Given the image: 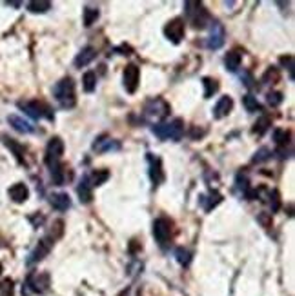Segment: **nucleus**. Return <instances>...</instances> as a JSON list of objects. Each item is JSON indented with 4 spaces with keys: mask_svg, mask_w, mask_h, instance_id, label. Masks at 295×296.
Returning a JSON list of instances; mask_svg holds the SVG:
<instances>
[{
    "mask_svg": "<svg viewBox=\"0 0 295 296\" xmlns=\"http://www.w3.org/2000/svg\"><path fill=\"white\" fill-rule=\"evenodd\" d=\"M49 205H51L53 209H57L62 213V211H67L71 207V198H69L66 193H53L51 196H49Z\"/></svg>",
    "mask_w": 295,
    "mask_h": 296,
    "instance_id": "nucleus-19",
    "label": "nucleus"
},
{
    "mask_svg": "<svg viewBox=\"0 0 295 296\" xmlns=\"http://www.w3.org/2000/svg\"><path fill=\"white\" fill-rule=\"evenodd\" d=\"M108 178H109V171H106V169H97V171H93L91 174H88V180H89V184H91V187L102 185Z\"/></svg>",
    "mask_w": 295,
    "mask_h": 296,
    "instance_id": "nucleus-25",
    "label": "nucleus"
},
{
    "mask_svg": "<svg viewBox=\"0 0 295 296\" xmlns=\"http://www.w3.org/2000/svg\"><path fill=\"white\" fill-rule=\"evenodd\" d=\"M148 165H150V178L153 185H159L164 182V169H162V160L153 153H148Z\"/></svg>",
    "mask_w": 295,
    "mask_h": 296,
    "instance_id": "nucleus-12",
    "label": "nucleus"
},
{
    "mask_svg": "<svg viewBox=\"0 0 295 296\" xmlns=\"http://www.w3.org/2000/svg\"><path fill=\"white\" fill-rule=\"evenodd\" d=\"M184 9H186L188 20H190V24H193L195 29H204L208 24H212L210 13H208L202 2H186Z\"/></svg>",
    "mask_w": 295,
    "mask_h": 296,
    "instance_id": "nucleus-4",
    "label": "nucleus"
},
{
    "mask_svg": "<svg viewBox=\"0 0 295 296\" xmlns=\"http://www.w3.org/2000/svg\"><path fill=\"white\" fill-rule=\"evenodd\" d=\"M27 9L31 13H46V11L51 9V2H46V0H33V2H27Z\"/></svg>",
    "mask_w": 295,
    "mask_h": 296,
    "instance_id": "nucleus-29",
    "label": "nucleus"
},
{
    "mask_svg": "<svg viewBox=\"0 0 295 296\" xmlns=\"http://www.w3.org/2000/svg\"><path fill=\"white\" fill-rule=\"evenodd\" d=\"M252 82H254V80H252V77H250L248 73H244V86H246V87H254V84H252Z\"/></svg>",
    "mask_w": 295,
    "mask_h": 296,
    "instance_id": "nucleus-45",
    "label": "nucleus"
},
{
    "mask_svg": "<svg viewBox=\"0 0 295 296\" xmlns=\"http://www.w3.org/2000/svg\"><path fill=\"white\" fill-rule=\"evenodd\" d=\"M139 82H140V69L135 64H130V66H126L124 69V89L130 95H133L137 91V87H139Z\"/></svg>",
    "mask_w": 295,
    "mask_h": 296,
    "instance_id": "nucleus-13",
    "label": "nucleus"
},
{
    "mask_svg": "<svg viewBox=\"0 0 295 296\" xmlns=\"http://www.w3.org/2000/svg\"><path fill=\"white\" fill-rule=\"evenodd\" d=\"M241 60H243V55H241V51L233 49V51H230L228 55L224 56V66H226V69H228V71L235 73L239 69V66H241Z\"/></svg>",
    "mask_w": 295,
    "mask_h": 296,
    "instance_id": "nucleus-24",
    "label": "nucleus"
},
{
    "mask_svg": "<svg viewBox=\"0 0 295 296\" xmlns=\"http://www.w3.org/2000/svg\"><path fill=\"white\" fill-rule=\"evenodd\" d=\"M91 184H89V180H88V174L84 176L82 180H80V184H78V187H77V194H78V198H80V202L82 204H89L91 200H93V193H91Z\"/></svg>",
    "mask_w": 295,
    "mask_h": 296,
    "instance_id": "nucleus-21",
    "label": "nucleus"
},
{
    "mask_svg": "<svg viewBox=\"0 0 295 296\" xmlns=\"http://www.w3.org/2000/svg\"><path fill=\"white\" fill-rule=\"evenodd\" d=\"M270 126H272V120H270V117H266V115H263V117L255 122V126H254V129H252V133L254 135H264L266 131L270 129Z\"/></svg>",
    "mask_w": 295,
    "mask_h": 296,
    "instance_id": "nucleus-30",
    "label": "nucleus"
},
{
    "mask_svg": "<svg viewBox=\"0 0 295 296\" xmlns=\"http://www.w3.org/2000/svg\"><path fill=\"white\" fill-rule=\"evenodd\" d=\"M7 122H9V126L15 131H18V133H24V135H29V133H35V128H33L31 124L27 122V120H24V118H20L18 115H9L7 117Z\"/></svg>",
    "mask_w": 295,
    "mask_h": 296,
    "instance_id": "nucleus-17",
    "label": "nucleus"
},
{
    "mask_svg": "<svg viewBox=\"0 0 295 296\" xmlns=\"http://www.w3.org/2000/svg\"><path fill=\"white\" fill-rule=\"evenodd\" d=\"M272 151H270L268 148H261L259 151H257V153H255V156L254 158H252V162L254 163H261V162H266V160H270L272 158Z\"/></svg>",
    "mask_w": 295,
    "mask_h": 296,
    "instance_id": "nucleus-36",
    "label": "nucleus"
},
{
    "mask_svg": "<svg viewBox=\"0 0 295 296\" xmlns=\"http://www.w3.org/2000/svg\"><path fill=\"white\" fill-rule=\"evenodd\" d=\"M95 56H97L95 47H91V46L82 47L80 53L75 56V62H73V64H75V67H86L88 64H91V62L95 60Z\"/></svg>",
    "mask_w": 295,
    "mask_h": 296,
    "instance_id": "nucleus-18",
    "label": "nucleus"
},
{
    "mask_svg": "<svg viewBox=\"0 0 295 296\" xmlns=\"http://www.w3.org/2000/svg\"><path fill=\"white\" fill-rule=\"evenodd\" d=\"M224 40H226L224 26L219 20H212L210 36H208V47H210V49H221V47L224 46Z\"/></svg>",
    "mask_w": 295,
    "mask_h": 296,
    "instance_id": "nucleus-11",
    "label": "nucleus"
},
{
    "mask_svg": "<svg viewBox=\"0 0 295 296\" xmlns=\"http://www.w3.org/2000/svg\"><path fill=\"white\" fill-rule=\"evenodd\" d=\"M0 296H13V280L5 278V280L0 284Z\"/></svg>",
    "mask_w": 295,
    "mask_h": 296,
    "instance_id": "nucleus-38",
    "label": "nucleus"
},
{
    "mask_svg": "<svg viewBox=\"0 0 295 296\" xmlns=\"http://www.w3.org/2000/svg\"><path fill=\"white\" fill-rule=\"evenodd\" d=\"M184 31H186V24L182 18H173L164 26V35L171 44H179L184 38Z\"/></svg>",
    "mask_w": 295,
    "mask_h": 296,
    "instance_id": "nucleus-8",
    "label": "nucleus"
},
{
    "mask_svg": "<svg viewBox=\"0 0 295 296\" xmlns=\"http://www.w3.org/2000/svg\"><path fill=\"white\" fill-rule=\"evenodd\" d=\"M53 97L62 109H73L77 104V95H75V82L69 77L58 80L53 86Z\"/></svg>",
    "mask_w": 295,
    "mask_h": 296,
    "instance_id": "nucleus-1",
    "label": "nucleus"
},
{
    "mask_svg": "<svg viewBox=\"0 0 295 296\" xmlns=\"http://www.w3.org/2000/svg\"><path fill=\"white\" fill-rule=\"evenodd\" d=\"M257 220L263 224V227H270V225H272V215H270V213H261V215L257 216Z\"/></svg>",
    "mask_w": 295,
    "mask_h": 296,
    "instance_id": "nucleus-40",
    "label": "nucleus"
},
{
    "mask_svg": "<svg viewBox=\"0 0 295 296\" xmlns=\"http://www.w3.org/2000/svg\"><path fill=\"white\" fill-rule=\"evenodd\" d=\"M151 133L159 137L161 140H173V142H179L184 135V122L181 118H175L171 122H161L155 124L151 128Z\"/></svg>",
    "mask_w": 295,
    "mask_h": 296,
    "instance_id": "nucleus-3",
    "label": "nucleus"
},
{
    "mask_svg": "<svg viewBox=\"0 0 295 296\" xmlns=\"http://www.w3.org/2000/svg\"><path fill=\"white\" fill-rule=\"evenodd\" d=\"M281 64H283V66H288V71L294 73V58H292L290 55L283 56V58H281Z\"/></svg>",
    "mask_w": 295,
    "mask_h": 296,
    "instance_id": "nucleus-41",
    "label": "nucleus"
},
{
    "mask_svg": "<svg viewBox=\"0 0 295 296\" xmlns=\"http://www.w3.org/2000/svg\"><path fill=\"white\" fill-rule=\"evenodd\" d=\"M171 220L164 218H157L153 222V236H155V242L161 245L162 249H168V245L171 244Z\"/></svg>",
    "mask_w": 295,
    "mask_h": 296,
    "instance_id": "nucleus-6",
    "label": "nucleus"
},
{
    "mask_svg": "<svg viewBox=\"0 0 295 296\" xmlns=\"http://www.w3.org/2000/svg\"><path fill=\"white\" fill-rule=\"evenodd\" d=\"M4 144L7 146V148L13 151V154L16 156V160L20 163H26V149H24V146H20L18 142H15L13 138L9 137H4Z\"/></svg>",
    "mask_w": 295,
    "mask_h": 296,
    "instance_id": "nucleus-23",
    "label": "nucleus"
},
{
    "mask_svg": "<svg viewBox=\"0 0 295 296\" xmlns=\"http://www.w3.org/2000/svg\"><path fill=\"white\" fill-rule=\"evenodd\" d=\"M233 109V100L232 97H221V100H219L217 104H215V108H213V118H217V120H221V118L228 117L230 113H232Z\"/></svg>",
    "mask_w": 295,
    "mask_h": 296,
    "instance_id": "nucleus-15",
    "label": "nucleus"
},
{
    "mask_svg": "<svg viewBox=\"0 0 295 296\" xmlns=\"http://www.w3.org/2000/svg\"><path fill=\"white\" fill-rule=\"evenodd\" d=\"M243 104H244V108H246V111H250V113H257L263 109L254 95H246V97L243 98Z\"/></svg>",
    "mask_w": 295,
    "mask_h": 296,
    "instance_id": "nucleus-34",
    "label": "nucleus"
},
{
    "mask_svg": "<svg viewBox=\"0 0 295 296\" xmlns=\"http://www.w3.org/2000/svg\"><path fill=\"white\" fill-rule=\"evenodd\" d=\"M64 154V142L58 137L51 138L46 146V154H44V162L47 167H53L55 163H60V158Z\"/></svg>",
    "mask_w": 295,
    "mask_h": 296,
    "instance_id": "nucleus-7",
    "label": "nucleus"
},
{
    "mask_svg": "<svg viewBox=\"0 0 295 296\" xmlns=\"http://www.w3.org/2000/svg\"><path fill=\"white\" fill-rule=\"evenodd\" d=\"M51 247H53V238H49V236L42 238V240L36 244L35 249L29 253V256H27V266H35V264L44 260V258L49 255Z\"/></svg>",
    "mask_w": 295,
    "mask_h": 296,
    "instance_id": "nucleus-10",
    "label": "nucleus"
},
{
    "mask_svg": "<svg viewBox=\"0 0 295 296\" xmlns=\"http://www.w3.org/2000/svg\"><path fill=\"white\" fill-rule=\"evenodd\" d=\"M235 191H237L239 194H243V196H246L250 191V182L248 178H246V174L239 173L237 178H235Z\"/></svg>",
    "mask_w": 295,
    "mask_h": 296,
    "instance_id": "nucleus-31",
    "label": "nucleus"
},
{
    "mask_svg": "<svg viewBox=\"0 0 295 296\" xmlns=\"http://www.w3.org/2000/svg\"><path fill=\"white\" fill-rule=\"evenodd\" d=\"M98 15H100V11L97 9V7H91V5H88V7H84V26L86 27H91L97 22Z\"/></svg>",
    "mask_w": 295,
    "mask_h": 296,
    "instance_id": "nucleus-28",
    "label": "nucleus"
},
{
    "mask_svg": "<svg viewBox=\"0 0 295 296\" xmlns=\"http://www.w3.org/2000/svg\"><path fill=\"white\" fill-rule=\"evenodd\" d=\"M281 80V73L277 67H268L266 73L263 75V82L264 84H277Z\"/></svg>",
    "mask_w": 295,
    "mask_h": 296,
    "instance_id": "nucleus-33",
    "label": "nucleus"
},
{
    "mask_svg": "<svg viewBox=\"0 0 295 296\" xmlns=\"http://www.w3.org/2000/svg\"><path fill=\"white\" fill-rule=\"evenodd\" d=\"M0 273H2V264H0Z\"/></svg>",
    "mask_w": 295,
    "mask_h": 296,
    "instance_id": "nucleus-46",
    "label": "nucleus"
},
{
    "mask_svg": "<svg viewBox=\"0 0 295 296\" xmlns=\"http://www.w3.org/2000/svg\"><path fill=\"white\" fill-rule=\"evenodd\" d=\"M221 202H223V194L219 193V191H212L210 194H202L201 196V204H202V207H204L206 213H210V211L215 209Z\"/></svg>",
    "mask_w": 295,
    "mask_h": 296,
    "instance_id": "nucleus-20",
    "label": "nucleus"
},
{
    "mask_svg": "<svg viewBox=\"0 0 295 296\" xmlns=\"http://www.w3.org/2000/svg\"><path fill=\"white\" fill-rule=\"evenodd\" d=\"M27 289L36 295H44V293L49 289L51 286V280H49V275L47 273H33L26 282Z\"/></svg>",
    "mask_w": 295,
    "mask_h": 296,
    "instance_id": "nucleus-9",
    "label": "nucleus"
},
{
    "mask_svg": "<svg viewBox=\"0 0 295 296\" xmlns=\"http://www.w3.org/2000/svg\"><path fill=\"white\" fill-rule=\"evenodd\" d=\"M202 135H204V129H199L197 126H193L192 131H190V137H192L193 140H199V138H201Z\"/></svg>",
    "mask_w": 295,
    "mask_h": 296,
    "instance_id": "nucleus-42",
    "label": "nucleus"
},
{
    "mask_svg": "<svg viewBox=\"0 0 295 296\" xmlns=\"http://www.w3.org/2000/svg\"><path fill=\"white\" fill-rule=\"evenodd\" d=\"M266 100H268V104L272 106V108H277V106H281V104H283L285 97H283V93L274 91V93H270L268 97H266Z\"/></svg>",
    "mask_w": 295,
    "mask_h": 296,
    "instance_id": "nucleus-37",
    "label": "nucleus"
},
{
    "mask_svg": "<svg viewBox=\"0 0 295 296\" xmlns=\"http://www.w3.org/2000/svg\"><path fill=\"white\" fill-rule=\"evenodd\" d=\"M290 131L286 129H275L274 131V140L279 148H286V144H290Z\"/></svg>",
    "mask_w": 295,
    "mask_h": 296,
    "instance_id": "nucleus-32",
    "label": "nucleus"
},
{
    "mask_svg": "<svg viewBox=\"0 0 295 296\" xmlns=\"http://www.w3.org/2000/svg\"><path fill=\"white\" fill-rule=\"evenodd\" d=\"M122 296H140V293H139V289H137V287H130L128 291L122 293Z\"/></svg>",
    "mask_w": 295,
    "mask_h": 296,
    "instance_id": "nucleus-44",
    "label": "nucleus"
},
{
    "mask_svg": "<svg viewBox=\"0 0 295 296\" xmlns=\"http://www.w3.org/2000/svg\"><path fill=\"white\" fill-rule=\"evenodd\" d=\"M18 108L26 113L27 117H31L33 120H42V118H47V120H53L55 115H53L51 108L44 102H36V100H27V102H18Z\"/></svg>",
    "mask_w": 295,
    "mask_h": 296,
    "instance_id": "nucleus-5",
    "label": "nucleus"
},
{
    "mask_svg": "<svg viewBox=\"0 0 295 296\" xmlns=\"http://www.w3.org/2000/svg\"><path fill=\"white\" fill-rule=\"evenodd\" d=\"M82 87L86 93H93L97 89V75L93 71H88L84 73L82 77Z\"/></svg>",
    "mask_w": 295,
    "mask_h": 296,
    "instance_id": "nucleus-27",
    "label": "nucleus"
},
{
    "mask_svg": "<svg viewBox=\"0 0 295 296\" xmlns=\"http://www.w3.org/2000/svg\"><path fill=\"white\" fill-rule=\"evenodd\" d=\"M268 198H270V205H272V213H275V211H279V207H281L279 193H277V191H270V193H268Z\"/></svg>",
    "mask_w": 295,
    "mask_h": 296,
    "instance_id": "nucleus-39",
    "label": "nucleus"
},
{
    "mask_svg": "<svg viewBox=\"0 0 295 296\" xmlns=\"http://www.w3.org/2000/svg\"><path fill=\"white\" fill-rule=\"evenodd\" d=\"M142 115H144L146 122L159 124V122H162L168 115H170V104L166 102L164 98H161V97L151 98V100H148V102L144 104Z\"/></svg>",
    "mask_w": 295,
    "mask_h": 296,
    "instance_id": "nucleus-2",
    "label": "nucleus"
},
{
    "mask_svg": "<svg viewBox=\"0 0 295 296\" xmlns=\"http://www.w3.org/2000/svg\"><path fill=\"white\" fill-rule=\"evenodd\" d=\"M7 194H9V198L15 202V204H24L27 198H29V189H27L26 184H15L11 185L9 191H7Z\"/></svg>",
    "mask_w": 295,
    "mask_h": 296,
    "instance_id": "nucleus-16",
    "label": "nucleus"
},
{
    "mask_svg": "<svg viewBox=\"0 0 295 296\" xmlns=\"http://www.w3.org/2000/svg\"><path fill=\"white\" fill-rule=\"evenodd\" d=\"M175 258L181 266H190V262H192V251L184 249V247H179V249L175 251Z\"/></svg>",
    "mask_w": 295,
    "mask_h": 296,
    "instance_id": "nucleus-35",
    "label": "nucleus"
},
{
    "mask_svg": "<svg viewBox=\"0 0 295 296\" xmlns=\"http://www.w3.org/2000/svg\"><path fill=\"white\" fill-rule=\"evenodd\" d=\"M202 86H204V98H212L219 91V82L215 78L204 77L202 78Z\"/></svg>",
    "mask_w": 295,
    "mask_h": 296,
    "instance_id": "nucleus-26",
    "label": "nucleus"
},
{
    "mask_svg": "<svg viewBox=\"0 0 295 296\" xmlns=\"http://www.w3.org/2000/svg\"><path fill=\"white\" fill-rule=\"evenodd\" d=\"M51 171V180L55 185H64L67 180V171H66V165L64 163H55L53 167H49Z\"/></svg>",
    "mask_w": 295,
    "mask_h": 296,
    "instance_id": "nucleus-22",
    "label": "nucleus"
},
{
    "mask_svg": "<svg viewBox=\"0 0 295 296\" xmlns=\"http://www.w3.org/2000/svg\"><path fill=\"white\" fill-rule=\"evenodd\" d=\"M140 249H142V244H140L139 240H131V244H130V253H131V255L139 253Z\"/></svg>",
    "mask_w": 295,
    "mask_h": 296,
    "instance_id": "nucleus-43",
    "label": "nucleus"
},
{
    "mask_svg": "<svg viewBox=\"0 0 295 296\" xmlns=\"http://www.w3.org/2000/svg\"><path fill=\"white\" fill-rule=\"evenodd\" d=\"M120 142L115 138H109L106 135L98 137L93 142V151L95 153H111V151H120Z\"/></svg>",
    "mask_w": 295,
    "mask_h": 296,
    "instance_id": "nucleus-14",
    "label": "nucleus"
}]
</instances>
